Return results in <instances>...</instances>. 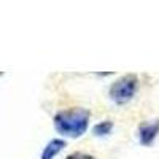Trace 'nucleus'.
Instances as JSON below:
<instances>
[{"mask_svg": "<svg viewBox=\"0 0 159 159\" xmlns=\"http://www.w3.org/2000/svg\"><path fill=\"white\" fill-rule=\"evenodd\" d=\"M89 119H91L89 110L81 107H73L57 111L52 118V124L62 137L78 139L86 134L89 127Z\"/></svg>", "mask_w": 159, "mask_h": 159, "instance_id": "1", "label": "nucleus"}, {"mask_svg": "<svg viewBox=\"0 0 159 159\" xmlns=\"http://www.w3.org/2000/svg\"><path fill=\"white\" fill-rule=\"evenodd\" d=\"M139 91V78L135 75H124L111 83L108 96L116 105H126L135 97Z\"/></svg>", "mask_w": 159, "mask_h": 159, "instance_id": "2", "label": "nucleus"}, {"mask_svg": "<svg viewBox=\"0 0 159 159\" xmlns=\"http://www.w3.org/2000/svg\"><path fill=\"white\" fill-rule=\"evenodd\" d=\"M159 135V119L145 123L139 127V143L142 147H151Z\"/></svg>", "mask_w": 159, "mask_h": 159, "instance_id": "3", "label": "nucleus"}, {"mask_svg": "<svg viewBox=\"0 0 159 159\" xmlns=\"http://www.w3.org/2000/svg\"><path fill=\"white\" fill-rule=\"evenodd\" d=\"M65 147H67V142H65L64 139H52L45 145L40 159H54Z\"/></svg>", "mask_w": 159, "mask_h": 159, "instance_id": "4", "label": "nucleus"}, {"mask_svg": "<svg viewBox=\"0 0 159 159\" xmlns=\"http://www.w3.org/2000/svg\"><path fill=\"white\" fill-rule=\"evenodd\" d=\"M111 130H113V123L110 119H105V121H100L92 127V134L96 137H105V135L111 134Z\"/></svg>", "mask_w": 159, "mask_h": 159, "instance_id": "5", "label": "nucleus"}, {"mask_svg": "<svg viewBox=\"0 0 159 159\" xmlns=\"http://www.w3.org/2000/svg\"><path fill=\"white\" fill-rule=\"evenodd\" d=\"M65 159H96L94 156H91V154H86V153H72V154H69Z\"/></svg>", "mask_w": 159, "mask_h": 159, "instance_id": "6", "label": "nucleus"}]
</instances>
